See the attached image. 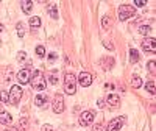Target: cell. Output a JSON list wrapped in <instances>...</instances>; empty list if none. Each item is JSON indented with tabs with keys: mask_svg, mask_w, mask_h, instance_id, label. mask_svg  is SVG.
<instances>
[{
	"mask_svg": "<svg viewBox=\"0 0 156 131\" xmlns=\"http://www.w3.org/2000/svg\"><path fill=\"white\" fill-rule=\"evenodd\" d=\"M30 83L33 86V89L36 90H44L47 87V80H45V75L42 70H34L31 78H30Z\"/></svg>",
	"mask_w": 156,
	"mask_h": 131,
	"instance_id": "cell-1",
	"label": "cell"
},
{
	"mask_svg": "<svg viewBox=\"0 0 156 131\" xmlns=\"http://www.w3.org/2000/svg\"><path fill=\"white\" fill-rule=\"evenodd\" d=\"M25 58H27V53H25V51H19V53H17V59L19 61H23Z\"/></svg>",
	"mask_w": 156,
	"mask_h": 131,
	"instance_id": "cell-27",
	"label": "cell"
},
{
	"mask_svg": "<svg viewBox=\"0 0 156 131\" xmlns=\"http://www.w3.org/2000/svg\"><path fill=\"white\" fill-rule=\"evenodd\" d=\"M103 103H105V101H103V100H98V101H97V104H98V106H100V108L103 106Z\"/></svg>",
	"mask_w": 156,
	"mask_h": 131,
	"instance_id": "cell-34",
	"label": "cell"
},
{
	"mask_svg": "<svg viewBox=\"0 0 156 131\" xmlns=\"http://www.w3.org/2000/svg\"><path fill=\"white\" fill-rule=\"evenodd\" d=\"M139 51L137 50H134V48H129V61H131L133 64H136L137 61H139Z\"/></svg>",
	"mask_w": 156,
	"mask_h": 131,
	"instance_id": "cell-13",
	"label": "cell"
},
{
	"mask_svg": "<svg viewBox=\"0 0 156 131\" xmlns=\"http://www.w3.org/2000/svg\"><path fill=\"white\" fill-rule=\"evenodd\" d=\"M16 28H17V34H19L20 37H23V36H25V28H23V25L19 22V23L16 25Z\"/></svg>",
	"mask_w": 156,
	"mask_h": 131,
	"instance_id": "cell-22",
	"label": "cell"
},
{
	"mask_svg": "<svg viewBox=\"0 0 156 131\" xmlns=\"http://www.w3.org/2000/svg\"><path fill=\"white\" fill-rule=\"evenodd\" d=\"M17 81L20 84H27L30 83V70L28 69H22L17 72Z\"/></svg>",
	"mask_w": 156,
	"mask_h": 131,
	"instance_id": "cell-8",
	"label": "cell"
},
{
	"mask_svg": "<svg viewBox=\"0 0 156 131\" xmlns=\"http://www.w3.org/2000/svg\"><path fill=\"white\" fill-rule=\"evenodd\" d=\"M131 86H133L134 89H137V87H140V86H142V80H140V76L134 75V76L131 78Z\"/></svg>",
	"mask_w": 156,
	"mask_h": 131,
	"instance_id": "cell-18",
	"label": "cell"
},
{
	"mask_svg": "<svg viewBox=\"0 0 156 131\" xmlns=\"http://www.w3.org/2000/svg\"><path fill=\"white\" fill-rule=\"evenodd\" d=\"M20 6H22L23 12L30 14V12H31V8H33V2H22V3H20Z\"/></svg>",
	"mask_w": 156,
	"mask_h": 131,
	"instance_id": "cell-16",
	"label": "cell"
},
{
	"mask_svg": "<svg viewBox=\"0 0 156 131\" xmlns=\"http://www.w3.org/2000/svg\"><path fill=\"white\" fill-rule=\"evenodd\" d=\"M48 80H50L51 84H56V83H58V72H56V70H55V72H51L50 76H48Z\"/></svg>",
	"mask_w": 156,
	"mask_h": 131,
	"instance_id": "cell-20",
	"label": "cell"
},
{
	"mask_svg": "<svg viewBox=\"0 0 156 131\" xmlns=\"http://www.w3.org/2000/svg\"><path fill=\"white\" fill-rule=\"evenodd\" d=\"M134 5H136V6H145V2H144V0H136Z\"/></svg>",
	"mask_w": 156,
	"mask_h": 131,
	"instance_id": "cell-29",
	"label": "cell"
},
{
	"mask_svg": "<svg viewBox=\"0 0 156 131\" xmlns=\"http://www.w3.org/2000/svg\"><path fill=\"white\" fill-rule=\"evenodd\" d=\"M53 111L56 114L62 112L64 111V97L61 94H56L55 95V100H53Z\"/></svg>",
	"mask_w": 156,
	"mask_h": 131,
	"instance_id": "cell-7",
	"label": "cell"
},
{
	"mask_svg": "<svg viewBox=\"0 0 156 131\" xmlns=\"http://www.w3.org/2000/svg\"><path fill=\"white\" fill-rule=\"evenodd\" d=\"M151 31V28L148 27V25H142V27H139V33L140 34H148Z\"/></svg>",
	"mask_w": 156,
	"mask_h": 131,
	"instance_id": "cell-21",
	"label": "cell"
},
{
	"mask_svg": "<svg viewBox=\"0 0 156 131\" xmlns=\"http://www.w3.org/2000/svg\"><path fill=\"white\" fill-rule=\"evenodd\" d=\"M123 123H125V117H115L114 120L109 122L106 131H119V129L123 126Z\"/></svg>",
	"mask_w": 156,
	"mask_h": 131,
	"instance_id": "cell-5",
	"label": "cell"
},
{
	"mask_svg": "<svg viewBox=\"0 0 156 131\" xmlns=\"http://www.w3.org/2000/svg\"><path fill=\"white\" fill-rule=\"evenodd\" d=\"M78 83H80L83 87H87V86H90V83H92V76H90V73H87V72H81L80 76H78Z\"/></svg>",
	"mask_w": 156,
	"mask_h": 131,
	"instance_id": "cell-9",
	"label": "cell"
},
{
	"mask_svg": "<svg viewBox=\"0 0 156 131\" xmlns=\"http://www.w3.org/2000/svg\"><path fill=\"white\" fill-rule=\"evenodd\" d=\"M48 59H50V61H55V59H56V55H55V53H50V55H48Z\"/></svg>",
	"mask_w": 156,
	"mask_h": 131,
	"instance_id": "cell-32",
	"label": "cell"
},
{
	"mask_svg": "<svg viewBox=\"0 0 156 131\" xmlns=\"http://www.w3.org/2000/svg\"><path fill=\"white\" fill-rule=\"evenodd\" d=\"M0 100H2L3 103H8L9 101V94L5 92V90H2V92H0Z\"/></svg>",
	"mask_w": 156,
	"mask_h": 131,
	"instance_id": "cell-24",
	"label": "cell"
},
{
	"mask_svg": "<svg viewBox=\"0 0 156 131\" xmlns=\"http://www.w3.org/2000/svg\"><path fill=\"white\" fill-rule=\"evenodd\" d=\"M147 67H148V72H150L151 75H154V73H156V69H154V61H153V59H151V61H148Z\"/></svg>",
	"mask_w": 156,
	"mask_h": 131,
	"instance_id": "cell-25",
	"label": "cell"
},
{
	"mask_svg": "<svg viewBox=\"0 0 156 131\" xmlns=\"http://www.w3.org/2000/svg\"><path fill=\"white\" fill-rule=\"evenodd\" d=\"M94 112H90V111H84L81 115H80V125L81 126H89L90 123L94 122Z\"/></svg>",
	"mask_w": 156,
	"mask_h": 131,
	"instance_id": "cell-6",
	"label": "cell"
},
{
	"mask_svg": "<svg viewBox=\"0 0 156 131\" xmlns=\"http://www.w3.org/2000/svg\"><path fill=\"white\" fill-rule=\"evenodd\" d=\"M103 45H105L106 48H109V50H114V45H112L111 42H106V41H105V42H103Z\"/></svg>",
	"mask_w": 156,
	"mask_h": 131,
	"instance_id": "cell-30",
	"label": "cell"
},
{
	"mask_svg": "<svg viewBox=\"0 0 156 131\" xmlns=\"http://www.w3.org/2000/svg\"><path fill=\"white\" fill-rule=\"evenodd\" d=\"M142 48H144L145 51H150V53H154V51H156V41L153 37L145 39V41L142 42Z\"/></svg>",
	"mask_w": 156,
	"mask_h": 131,
	"instance_id": "cell-10",
	"label": "cell"
},
{
	"mask_svg": "<svg viewBox=\"0 0 156 131\" xmlns=\"http://www.w3.org/2000/svg\"><path fill=\"white\" fill-rule=\"evenodd\" d=\"M20 98H22V89H20V86L14 84V86L11 87V90H9V101L8 103L17 104L20 101Z\"/></svg>",
	"mask_w": 156,
	"mask_h": 131,
	"instance_id": "cell-4",
	"label": "cell"
},
{
	"mask_svg": "<svg viewBox=\"0 0 156 131\" xmlns=\"http://www.w3.org/2000/svg\"><path fill=\"white\" fill-rule=\"evenodd\" d=\"M136 14V8L129 6V5H120L119 6V19L120 20H126L129 17H133Z\"/></svg>",
	"mask_w": 156,
	"mask_h": 131,
	"instance_id": "cell-3",
	"label": "cell"
},
{
	"mask_svg": "<svg viewBox=\"0 0 156 131\" xmlns=\"http://www.w3.org/2000/svg\"><path fill=\"white\" fill-rule=\"evenodd\" d=\"M36 53H37L39 56H44V55H45V48H44L42 45H39V47H36Z\"/></svg>",
	"mask_w": 156,
	"mask_h": 131,
	"instance_id": "cell-26",
	"label": "cell"
},
{
	"mask_svg": "<svg viewBox=\"0 0 156 131\" xmlns=\"http://www.w3.org/2000/svg\"><path fill=\"white\" fill-rule=\"evenodd\" d=\"M75 90H76V78L72 72H67L64 75V92L69 95H73Z\"/></svg>",
	"mask_w": 156,
	"mask_h": 131,
	"instance_id": "cell-2",
	"label": "cell"
},
{
	"mask_svg": "<svg viewBox=\"0 0 156 131\" xmlns=\"http://www.w3.org/2000/svg\"><path fill=\"white\" fill-rule=\"evenodd\" d=\"M47 11H48V14L53 17V19H58V9H56V5H48Z\"/></svg>",
	"mask_w": 156,
	"mask_h": 131,
	"instance_id": "cell-15",
	"label": "cell"
},
{
	"mask_svg": "<svg viewBox=\"0 0 156 131\" xmlns=\"http://www.w3.org/2000/svg\"><path fill=\"white\" fill-rule=\"evenodd\" d=\"M2 31H3V25H2V23H0V33H2Z\"/></svg>",
	"mask_w": 156,
	"mask_h": 131,
	"instance_id": "cell-36",
	"label": "cell"
},
{
	"mask_svg": "<svg viewBox=\"0 0 156 131\" xmlns=\"http://www.w3.org/2000/svg\"><path fill=\"white\" fill-rule=\"evenodd\" d=\"M5 131H17V129H16V128H6Z\"/></svg>",
	"mask_w": 156,
	"mask_h": 131,
	"instance_id": "cell-35",
	"label": "cell"
},
{
	"mask_svg": "<svg viewBox=\"0 0 156 131\" xmlns=\"http://www.w3.org/2000/svg\"><path fill=\"white\" fill-rule=\"evenodd\" d=\"M11 122H12V117H11L8 112H5V111L0 112V123H3V125H9Z\"/></svg>",
	"mask_w": 156,
	"mask_h": 131,
	"instance_id": "cell-12",
	"label": "cell"
},
{
	"mask_svg": "<svg viewBox=\"0 0 156 131\" xmlns=\"http://www.w3.org/2000/svg\"><path fill=\"white\" fill-rule=\"evenodd\" d=\"M42 131H51V126L50 125H45V126H42Z\"/></svg>",
	"mask_w": 156,
	"mask_h": 131,
	"instance_id": "cell-33",
	"label": "cell"
},
{
	"mask_svg": "<svg viewBox=\"0 0 156 131\" xmlns=\"http://www.w3.org/2000/svg\"><path fill=\"white\" fill-rule=\"evenodd\" d=\"M106 101L112 109H115V108H119V104H120V97L115 95V94H111V95L106 97Z\"/></svg>",
	"mask_w": 156,
	"mask_h": 131,
	"instance_id": "cell-11",
	"label": "cell"
},
{
	"mask_svg": "<svg viewBox=\"0 0 156 131\" xmlns=\"http://www.w3.org/2000/svg\"><path fill=\"white\" fill-rule=\"evenodd\" d=\"M147 90L150 95H154V81H148L147 83Z\"/></svg>",
	"mask_w": 156,
	"mask_h": 131,
	"instance_id": "cell-23",
	"label": "cell"
},
{
	"mask_svg": "<svg viewBox=\"0 0 156 131\" xmlns=\"http://www.w3.org/2000/svg\"><path fill=\"white\" fill-rule=\"evenodd\" d=\"M44 103H47V95L41 94V95H36L34 97V104H36V106H42Z\"/></svg>",
	"mask_w": 156,
	"mask_h": 131,
	"instance_id": "cell-14",
	"label": "cell"
},
{
	"mask_svg": "<svg viewBox=\"0 0 156 131\" xmlns=\"http://www.w3.org/2000/svg\"><path fill=\"white\" fill-rule=\"evenodd\" d=\"M30 27H31V28H39V27H41V19H39L37 16L31 17V19H30Z\"/></svg>",
	"mask_w": 156,
	"mask_h": 131,
	"instance_id": "cell-17",
	"label": "cell"
},
{
	"mask_svg": "<svg viewBox=\"0 0 156 131\" xmlns=\"http://www.w3.org/2000/svg\"><path fill=\"white\" fill-rule=\"evenodd\" d=\"M109 25H111V17H109V16H103V19H101V27L105 28V30H108Z\"/></svg>",
	"mask_w": 156,
	"mask_h": 131,
	"instance_id": "cell-19",
	"label": "cell"
},
{
	"mask_svg": "<svg viewBox=\"0 0 156 131\" xmlns=\"http://www.w3.org/2000/svg\"><path fill=\"white\" fill-rule=\"evenodd\" d=\"M27 125H28V123H27V119H20V126H22L23 129L27 128Z\"/></svg>",
	"mask_w": 156,
	"mask_h": 131,
	"instance_id": "cell-31",
	"label": "cell"
},
{
	"mask_svg": "<svg viewBox=\"0 0 156 131\" xmlns=\"http://www.w3.org/2000/svg\"><path fill=\"white\" fill-rule=\"evenodd\" d=\"M94 131H106V128L103 126V125H100V123H98V125H95V126H94Z\"/></svg>",
	"mask_w": 156,
	"mask_h": 131,
	"instance_id": "cell-28",
	"label": "cell"
}]
</instances>
